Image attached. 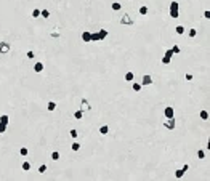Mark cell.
<instances>
[{
	"mask_svg": "<svg viewBox=\"0 0 210 181\" xmlns=\"http://www.w3.org/2000/svg\"><path fill=\"white\" fill-rule=\"evenodd\" d=\"M170 16L173 19H177L178 16H180V3H178L177 0L170 2Z\"/></svg>",
	"mask_w": 210,
	"mask_h": 181,
	"instance_id": "6da1fadb",
	"label": "cell"
},
{
	"mask_svg": "<svg viewBox=\"0 0 210 181\" xmlns=\"http://www.w3.org/2000/svg\"><path fill=\"white\" fill-rule=\"evenodd\" d=\"M120 24H124V26H133V19L125 13V15L120 18Z\"/></svg>",
	"mask_w": 210,
	"mask_h": 181,
	"instance_id": "7a4b0ae2",
	"label": "cell"
},
{
	"mask_svg": "<svg viewBox=\"0 0 210 181\" xmlns=\"http://www.w3.org/2000/svg\"><path fill=\"white\" fill-rule=\"evenodd\" d=\"M175 124H177V122H175V119L172 117V119H167V120L164 122V127L167 128V130H173L175 128Z\"/></svg>",
	"mask_w": 210,
	"mask_h": 181,
	"instance_id": "3957f363",
	"label": "cell"
},
{
	"mask_svg": "<svg viewBox=\"0 0 210 181\" xmlns=\"http://www.w3.org/2000/svg\"><path fill=\"white\" fill-rule=\"evenodd\" d=\"M152 77L151 76H143V78H141V87H148V85H152Z\"/></svg>",
	"mask_w": 210,
	"mask_h": 181,
	"instance_id": "277c9868",
	"label": "cell"
},
{
	"mask_svg": "<svg viewBox=\"0 0 210 181\" xmlns=\"http://www.w3.org/2000/svg\"><path fill=\"white\" fill-rule=\"evenodd\" d=\"M80 111H82V112H88L90 111V103L85 100V98L80 101Z\"/></svg>",
	"mask_w": 210,
	"mask_h": 181,
	"instance_id": "5b68a950",
	"label": "cell"
},
{
	"mask_svg": "<svg viewBox=\"0 0 210 181\" xmlns=\"http://www.w3.org/2000/svg\"><path fill=\"white\" fill-rule=\"evenodd\" d=\"M8 52H10V43L8 42H0V53L6 54Z\"/></svg>",
	"mask_w": 210,
	"mask_h": 181,
	"instance_id": "8992f818",
	"label": "cell"
},
{
	"mask_svg": "<svg viewBox=\"0 0 210 181\" xmlns=\"http://www.w3.org/2000/svg\"><path fill=\"white\" fill-rule=\"evenodd\" d=\"M173 112H175V111H173V107H172V106H167V107L164 109V115H165L167 119H172V117H173Z\"/></svg>",
	"mask_w": 210,
	"mask_h": 181,
	"instance_id": "52a82bcc",
	"label": "cell"
},
{
	"mask_svg": "<svg viewBox=\"0 0 210 181\" xmlns=\"http://www.w3.org/2000/svg\"><path fill=\"white\" fill-rule=\"evenodd\" d=\"M82 40L83 42H91V32H82Z\"/></svg>",
	"mask_w": 210,
	"mask_h": 181,
	"instance_id": "ba28073f",
	"label": "cell"
},
{
	"mask_svg": "<svg viewBox=\"0 0 210 181\" xmlns=\"http://www.w3.org/2000/svg\"><path fill=\"white\" fill-rule=\"evenodd\" d=\"M34 71H35L37 74H40L43 71V63H35L34 64Z\"/></svg>",
	"mask_w": 210,
	"mask_h": 181,
	"instance_id": "9c48e42d",
	"label": "cell"
},
{
	"mask_svg": "<svg viewBox=\"0 0 210 181\" xmlns=\"http://www.w3.org/2000/svg\"><path fill=\"white\" fill-rule=\"evenodd\" d=\"M8 122H10V117L6 114H2L0 115V124H5V125H8Z\"/></svg>",
	"mask_w": 210,
	"mask_h": 181,
	"instance_id": "30bf717a",
	"label": "cell"
},
{
	"mask_svg": "<svg viewBox=\"0 0 210 181\" xmlns=\"http://www.w3.org/2000/svg\"><path fill=\"white\" fill-rule=\"evenodd\" d=\"M124 78H125V80H127V82H133V78H135V74H133V72H127V74H125V76H124Z\"/></svg>",
	"mask_w": 210,
	"mask_h": 181,
	"instance_id": "8fae6325",
	"label": "cell"
},
{
	"mask_svg": "<svg viewBox=\"0 0 210 181\" xmlns=\"http://www.w3.org/2000/svg\"><path fill=\"white\" fill-rule=\"evenodd\" d=\"M50 35H52L53 39H58V37H59V27H55V29L50 32Z\"/></svg>",
	"mask_w": 210,
	"mask_h": 181,
	"instance_id": "7c38bea8",
	"label": "cell"
},
{
	"mask_svg": "<svg viewBox=\"0 0 210 181\" xmlns=\"http://www.w3.org/2000/svg\"><path fill=\"white\" fill-rule=\"evenodd\" d=\"M98 35H100V40H104L107 37V30L106 29H101L100 32H98Z\"/></svg>",
	"mask_w": 210,
	"mask_h": 181,
	"instance_id": "4fadbf2b",
	"label": "cell"
},
{
	"mask_svg": "<svg viewBox=\"0 0 210 181\" xmlns=\"http://www.w3.org/2000/svg\"><path fill=\"white\" fill-rule=\"evenodd\" d=\"M47 109H48L50 112H52V111H55V109H56V103H55V101H50V103L47 104Z\"/></svg>",
	"mask_w": 210,
	"mask_h": 181,
	"instance_id": "5bb4252c",
	"label": "cell"
},
{
	"mask_svg": "<svg viewBox=\"0 0 210 181\" xmlns=\"http://www.w3.org/2000/svg\"><path fill=\"white\" fill-rule=\"evenodd\" d=\"M100 133H101V135H107V133H109V127H107V125L100 127Z\"/></svg>",
	"mask_w": 210,
	"mask_h": 181,
	"instance_id": "9a60e30c",
	"label": "cell"
},
{
	"mask_svg": "<svg viewBox=\"0 0 210 181\" xmlns=\"http://www.w3.org/2000/svg\"><path fill=\"white\" fill-rule=\"evenodd\" d=\"M111 8H112V10H114V11H119V10L122 8V5H120V3H119V2H114V3H112V5H111Z\"/></svg>",
	"mask_w": 210,
	"mask_h": 181,
	"instance_id": "2e32d148",
	"label": "cell"
},
{
	"mask_svg": "<svg viewBox=\"0 0 210 181\" xmlns=\"http://www.w3.org/2000/svg\"><path fill=\"white\" fill-rule=\"evenodd\" d=\"M21 168L24 170V172H29V170H30V163L29 162H23L21 163Z\"/></svg>",
	"mask_w": 210,
	"mask_h": 181,
	"instance_id": "e0dca14e",
	"label": "cell"
},
{
	"mask_svg": "<svg viewBox=\"0 0 210 181\" xmlns=\"http://www.w3.org/2000/svg\"><path fill=\"white\" fill-rule=\"evenodd\" d=\"M40 16H42V18H50V11L48 10H40Z\"/></svg>",
	"mask_w": 210,
	"mask_h": 181,
	"instance_id": "ac0fdd59",
	"label": "cell"
},
{
	"mask_svg": "<svg viewBox=\"0 0 210 181\" xmlns=\"http://www.w3.org/2000/svg\"><path fill=\"white\" fill-rule=\"evenodd\" d=\"M71 149H72L74 152H77V151H79V149H80V144H79V143H77V141H74V143H72V146H71Z\"/></svg>",
	"mask_w": 210,
	"mask_h": 181,
	"instance_id": "d6986e66",
	"label": "cell"
},
{
	"mask_svg": "<svg viewBox=\"0 0 210 181\" xmlns=\"http://www.w3.org/2000/svg\"><path fill=\"white\" fill-rule=\"evenodd\" d=\"M138 11H140V15H148V11H149V10H148V6H140V10H138Z\"/></svg>",
	"mask_w": 210,
	"mask_h": 181,
	"instance_id": "ffe728a7",
	"label": "cell"
},
{
	"mask_svg": "<svg viewBox=\"0 0 210 181\" xmlns=\"http://www.w3.org/2000/svg\"><path fill=\"white\" fill-rule=\"evenodd\" d=\"M201 119H202V120H207V119H209V112L205 111V109L201 111Z\"/></svg>",
	"mask_w": 210,
	"mask_h": 181,
	"instance_id": "44dd1931",
	"label": "cell"
},
{
	"mask_svg": "<svg viewBox=\"0 0 210 181\" xmlns=\"http://www.w3.org/2000/svg\"><path fill=\"white\" fill-rule=\"evenodd\" d=\"M175 30H177L178 35H183V34H184V27H183V26H177V29H175Z\"/></svg>",
	"mask_w": 210,
	"mask_h": 181,
	"instance_id": "7402d4cb",
	"label": "cell"
},
{
	"mask_svg": "<svg viewBox=\"0 0 210 181\" xmlns=\"http://www.w3.org/2000/svg\"><path fill=\"white\" fill-rule=\"evenodd\" d=\"M40 16V10L39 8H34L32 10V18H39Z\"/></svg>",
	"mask_w": 210,
	"mask_h": 181,
	"instance_id": "603a6c76",
	"label": "cell"
},
{
	"mask_svg": "<svg viewBox=\"0 0 210 181\" xmlns=\"http://www.w3.org/2000/svg\"><path fill=\"white\" fill-rule=\"evenodd\" d=\"M74 117H76V119H82V117H83V112L79 109V111H76V112H74Z\"/></svg>",
	"mask_w": 210,
	"mask_h": 181,
	"instance_id": "cb8c5ba5",
	"label": "cell"
},
{
	"mask_svg": "<svg viewBox=\"0 0 210 181\" xmlns=\"http://www.w3.org/2000/svg\"><path fill=\"white\" fill-rule=\"evenodd\" d=\"M69 136H71L72 139H76V138H77V130H76V128H72V130L69 131Z\"/></svg>",
	"mask_w": 210,
	"mask_h": 181,
	"instance_id": "d4e9b609",
	"label": "cell"
},
{
	"mask_svg": "<svg viewBox=\"0 0 210 181\" xmlns=\"http://www.w3.org/2000/svg\"><path fill=\"white\" fill-rule=\"evenodd\" d=\"M19 154H21L23 157H26V155H27V154H29V151H27V148H21V149H19Z\"/></svg>",
	"mask_w": 210,
	"mask_h": 181,
	"instance_id": "484cf974",
	"label": "cell"
},
{
	"mask_svg": "<svg viewBox=\"0 0 210 181\" xmlns=\"http://www.w3.org/2000/svg\"><path fill=\"white\" fill-rule=\"evenodd\" d=\"M52 160H59V152L58 151L52 152Z\"/></svg>",
	"mask_w": 210,
	"mask_h": 181,
	"instance_id": "4316f807",
	"label": "cell"
},
{
	"mask_svg": "<svg viewBox=\"0 0 210 181\" xmlns=\"http://www.w3.org/2000/svg\"><path fill=\"white\" fill-rule=\"evenodd\" d=\"M183 175H184V170H183V168H181V170H177V172H175V176H177V178H181Z\"/></svg>",
	"mask_w": 210,
	"mask_h": 181,
	"instance_id": "83f0119b",
	"label": "cell"
},
{
	"mask_svg": "<svg viewBox=\"0 0 210 181\" xmlns=\"http://www.w3.org/2000/svg\"><path fill=\"white\" fill-rule=\"evenodd\" d=\"M91 42H100V35H98V32L91 34Z\"/></svg>",
	"mask_w": 210,
	"mask_h": 181,
	"instance_id": "f1b7e54d",
	"label": "cell"
},
{
	"mask_svg": "<svg viewBox=\"0 0 210 181\" xmlns=\"http://www.w3.org/2000/svg\"><path fill=\"white\" fill-rule=\"evenodd\" d=\"M133 91H141V83H133Z\"/></svg>",
	"mask_w": 210,
	"mask_h": 181,
	"instance_id": "f546056e",
	"label": "cell"
},
{
	"mask_svg": "<svg viewBox=\"0 0 210 181\" xmlns=\"http://www.w3.org/2000/svg\"><path fill=\"white\" fill-rule=\"evenodd\" d=\"M172 52H173V54H178V53H180V45H173Z\"/></svg>",
	"mask_w": 210,
	"mask_h": 181,
	"instance_id": "4dcf8cb0",
	"label": "cell"
},
{
	"mask_svg": "<svg viewBox=\"0 0 210 181\" xmlns=\"http://www.w3.org/2000/svg\"><path fill=\"white\" fill-rule=\"evenodd\" d=\"M197 157H199V159H204V157H205V151L199 149V151H197Z\"/></svg>",
	"mask_w": 210,
	"mask_h": 181,
	"instance_id": "1f68e13d",
	"label": "cell"
},
{
	"mask_svg": "<svg viewBox=\"0 0 210 181\" xmlns=\"http://www.w3.org/2000/svg\"><path fill=\"white\" fill-rule=\"evenodd\" d=\"M164 56H167V58H170V59H172V56H173V52H172V50H167Z\"/></svg>",
	"mask_w": 210,
	"mask_h": 181,
	"instance_id": "d6a6232c",
	"label": "cell"
},
{
	"mask_svg": "<svg viewBox=\"0 0 210 181\" xmlns=\"http://www.w3.org/2000/svg\"><path fill=\"white\" fill-rule=\"evenodd\" d=\"M196 34H197V32H196V29H191V30H189V32H188V35H189V37H191V39H192V37H196Z\"/></svg>",
	"mask_w": 210,
	"mask_h": 181,
	"instance_id": "836d02e7",
	"label": "cell"
},
{
	"mask_svg": "<svg viewBox=\"0 0 210 181\" xmlns=\"http://www.w3.org/2000/svg\"><path fill=\"white\" fill-rule=\"evenodd\" d=\"M47 172V165H40L39 167V173H45Z\"/></svg>",
	"mask_w": 210,
	"mask_h": 181,
	"instance_id": "e575fe53",
	"label": "cell"
},
{
	"mask_svg": "<svg viewBox=\"0 0 210 181\" xmlns=\"http://www.w3.org/2000/svg\"><path fill=\"white\" fill-rule=\"evenodd\" d=\"M6 131V125L5 124H0V133H5Z\"/></svg>",
	"mask_w": 210,
	"mask_h": 181,
	"instance_id": "d590c367",
	"label": "cell"
},
{
	"mask_svg": "<svg viewBox=\"0 0 210 181\" xmlns=\"http://www.w3.org/2000/svg\"><path fill=\"white\" fill-rule=\"evenodd\" d=\"M168 63H170V58H167V56L162 58V64H168Z\"/></svg>",
	"mask_w": 210,
	"mask_h": 181,
	"instance_id": "8d00e7d4",
	"label": "cell"
},
{
	"mask_svg": "<svg viewBox=\"0 0 210 181\" xmlns=\"http://www.w3.org/2000/svg\"><path fill=\"white\" fill-rule=\"evenodd\" d=\"M34 56H35L34 52H30V50H29V52H27V58H29V59H34Z\"/></svg>",
	"mask_w": 210,
	"mask_h": 181,
	"instance_id": "74e56055",
	"label": "cell"
},
{
	"mask_svg": "<svg viewBox=\"0 0 210 181\" xmlns=\"http://www.w3.org/2000/svg\"><path fill=\"white\" fill-rule=\"evenodd\" d=\"M184 77H186V80H192V76H191V74H184Z\"/></svg>",
	"mask_w": 210,
	"mask_h": 181,
	"instance_id": "f35d334b",
	"label": "cell"
},
{
	"mask_svg": "<svg viewBox=\"0 0 210 181\" xmlns=\"http://www.w3.org/2000/svg\"><path fill=\"white\" fill-rule=\"evenodd\" d=\"M183 170H184V173L189 170V165H188V163H184V165H183Z\"/></svg>",
	"mask_w": 210,
	"mask_h": 181,
	"instance_id": "ab89813d",
	"label": "cell"
},
{
	"mask_svg": "<svg viewBox=\"0 0 210 181\" xmlns=\"http://www.w3.org/2000/svg\"><path fill=\"white\" fill-rule=\"evenodd\" d=\"M204 16H205V18H207V19L210 18V13H209V10H205V11H204Z\"/></svg>",
	"mask_w": 210,
	"mask_h": 181,
	"instance_id": "60d3db41",
	"label": "cell"
}]
</instances>
